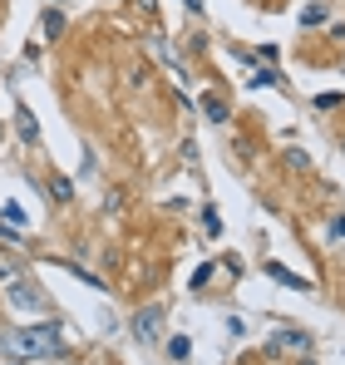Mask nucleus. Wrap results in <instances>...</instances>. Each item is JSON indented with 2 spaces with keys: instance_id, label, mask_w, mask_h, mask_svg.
<instances>
[{
  "instance_id": "obj_14",
  "label": "nucleus",
  "mask_w": 345,
  "mask_h": 365,
  "mask_svg": "<svg viewBox=\"0 0 345 365\" xmlns=\"http://www.w3.org/2000/svg\"><path fill=\"white\" fill-rule=\"evenodd\" d=\"M202 222H207V232H212V237H217V232H222V217H217V212H212V207H207V212H202Z\"/></svg>"
},
{
  "instance_id": "obj_5",
  "label": "nucleus",
  "mask_w": 345,
  "mask_h": 365,
  "mask_svg": "<svg viewBox=\"0 0 345 365\" xmlns=\"http://www.w3.org/2000/svg\"><path fill=\"white\" fill-rule=\"evenodd\" d=\"M267 277H272V282H282V287H291V292H311V282H306V277H296V272L282 267V262H267Z\"/></svg>"
},
{
  "instance_id": "obj_10",
  "label": "nucleus",
  "mask_w": 345,
  "mask_h": 365,
  "mask_svg": "<svg viewBox=\"0 0 345 365\" xmlns=\"http://www.w3.org/2000/svg\"><path fill=\"white\" fill-rule=\"evenodd\" d=\"M326 15H331V10H326V5H306V15H301V20H306V25H321V20H326Z\"/></svg>"
},
{
  "instance_id": "obj_6",
  "label": "nucleus",
  "mask_w": 345,
  "mask_h": 365,
  "mask_svg": "<svg viewBox=\"0 0 345 365\" xmlns=\"http://www.w3.org/2000/svg\"><path fill=\"white\" fill-rule=\"evenodd\" d=\"M15 123H20V138H25V143H40V128H35V119H30L25 104H15Z\"/></svg>"
},
{
  "instance_id": "obj_12",
  "label": "nucleus",
  "mask_w": 345,
  "mask_h": 365,
  "mask_svg": "<svg viewBox=\"0 0 345 365\" xmlns=\"http://www.w3.org/2000/svg\"><path fill=\"white\" fill-rule=\"evenodd\" d=\"M59 30H64V15L50 10V15H45V35H59Z\"/></svg>"
},
{
  "instance_id": "obj_1",
  "label": "nucleus",
  "mask_w": 345,
  "mask_h": 365,
  "mask_svg": "<svg viewBox=\"0 0 345 365\" xmlns=\"http://www.w3.org/2000/svg\"><path fill=\"white\" fill-rule=\"evenodd\" d=\"M59 326L55 321H45V326H15V331H5V341H0V351L10 356V361H45V356H55L59 351Z\"/></svg>"
},
{
  "instance_id": "obj_3",
  "label": "nucleus",
  "mask_w": 345,
  "mask_h": 365,
  "mask_svg": "<svg viewBox=\"0 0 345 365\" xmlns=\"http://www.w3.org/2000/svg\"><path fill=\"white\" fill-rule=\"evenodd\" d=\"M158 331H163V311H158V306H148V311L133 316V336H138V341H158Z\"/></svg>"
},
{
  "instance_id": "obj_13",
  "label": "nucleus",
  "mask_w": 345,
  "mask_h": 365,
  "mask_svg": "<svg viewBox=\"0 0 345 365\" xmlns=\"http://www.w3.org/2000/svg\"><path fill=\"white\" fill-rule=\"evenodd\" d=\"M5 222H15V227H25V212H20L15 202H5Z\"/></svg>"
},
{
  "instance_id": "obj_8",
  "label": "nucleus",
  "mask_w": 345,
  "mask_h": 365,
  "mask_svg": "<svg viewBox=\"0 0 345 365\" xmlns=\"http://www.w3.org/2000/svg\"><path fill=\"white\" fill-rule=\"evenodd\" d=\"M187 351H192V341H187V336H172V341H168V356H172V361H187Z\"/></svg>"
},
{
  "instance_id": "obj_4",
  "label": "nucleus",
  "mask_w": 345,
  "mask_h": 365,
  "mask_svg": "<svg viewBox=\"0 0 345 365\" xmlns=\"http://www.w3.org/2000/svg\"><path fill=\"white\" fill-rule=\"evenodd\" d=\"M10 302L25 306V311H40L45 297H40V287H30V282H20V277H15V282H10Z\"/></svg>"
},
{
  "instance_id": "obj_15",
  "label": "nucleus",
  "mask_w": 345,
  "mask_h": 365,
  "mask_svg": "<svg viewBox=\"0 0 345 365\" xmlns=\"http://www.w3.org/2000/svg\"><path fill=\"white\" fill-rule=\"evenodd\" d=\"M212 277H217V267H197V277H192V287H207Z\"/></svg>"
},
{
  "instance_id": "obj_18",
  "label": "nucleus",
  "mask_w": 345,
  "mask_h": 365,
  "mask_svg": "<svg viewBox=\"0 0 345 365\" xmlns=\"http://www.w3.org/2000/svg\"><path fill=\"white\" fill-rule=\"evenodd\" d=\"M182 5H187V10H202V0H182Z\"/></svg>"
},
{
  "instance_id": "obj_11",
  "label": "nucleus",
  "mask_w": 345,
  "mask_h": 365,
  "mask_svg": "<svg viewBox=\"0 0 345 365\" xmlns=\"http://www.w3.org/2000/svg\"><path fill=\"white\" fill-rule=\"evenodd\" d=\"M252 84H282L277 69H252Z\"/></svg>"
},
{
  "instance_id": "obj_7",
  "label": "nucleus",
  "mask_w": 345,
  "mask_h": 365,
  "mask_svg": "<svg viewBox=\"0 0 345 365\" xmlns=\"http://www.w3.org/2000/svg\"><path fill=\"white\" fill-rule=\"evenodd\" d=\"M202 114H207L212 123H222V119H227V104H222V99H212V94H202Z\"/></svg>"
},
{
  "instance_id": "obj_16",
  "label": "nucleus",
  "mask_w": 345,
  "mask_h": 365,
  "mask_svg": "<svg viewBox=\"0 0 345 365\" xmlns=\"http://www.w3.org/2000/svg\"><path fill=\"white\" fill-rule=\"evenodd\" d=\"M15 277H20V272H10V262L0 257V282H15Z\"/></svg>"
},
{
  "instance_id": "obj_9",
  "label": "nucleus",
  "mask_w": 345,
  "mask_h": 365,
  "mask_svg": "<svg viewBox=\"0 0 345 365\" xmlns=\"http://www.w3.org/2000/svg\"><path fill=\"white\" fill-rule=\"evenodd\" d=\"M50 197H55V202H69V197H74L69 178H55V182H50Z\"/></svg>"
},
{
  "instance_id": "obj_2",
  "label": "nucleus",
  "mask_w": 345,
  "mask_h": 365,
  "mask_svg": "<svg viewBox=\"0 0 345 365\" xmlns=\"http://www.w3.org/2000/svg\"><path fill=\"white\" fill-rule=\"evenodd\" d=\"M267 351H272V356H306V351H311V336H306V331H277Z\"/></svg>"
},
{
  "instance_id": "obj_17",
  "label": "nucleus",
  "mask_w": 345,
  "mask_h": 365,
  "mask_svg": "<svg viewBox=\"0 0 345 365\" xmlns=\"http://www.w3.org/2000/svg\"><path fill=\"white\" fill-rule=\"evenodd\" d=\"M331 232H336V237H345V217H336V222H331Z\"/></svg>"
}]
</instances>
